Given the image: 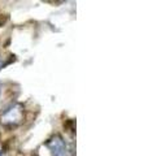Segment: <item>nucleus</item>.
I'll list each match as a JSON object with an SVG mask.
<instances>
[{"label": "nucleus", "instance_id": "2", "mask_svg": "<svg viewBox=\"0 0 148 156\" xmlns=\"http://www.w3.org/2000/svg\"><path fill=\"white\" fill-rule=\"evenodd\" d=\"M47 147L51 150L52 156H68V148L60 135H55L47 142Z\"/></svg>", "mask_w": 148, "mask_h": 156}, {"label": "nucleus", "instance_id": "1", "mask_svg": "<svg viewBox=\"0 0 148 156\" xmlns=\"http://www.w3.org/2000/svg\"><path fill=\"white\" fill-rule=\"evenodd\" d=\"M22 105L13 104L4 111L2 116V122L4 125H18L22 120Z\"/></svg>", "mask_w": 148, "mask_h": 156}, {"label": "nucleus", "instance_id": "5", "mask_svg": "<svg viewBox=\"0 0 148 156\" xmlns=\"http://www.w3.org/2000/svg\"><path fill=\"white\" fill-rule=\"evenodd\" d=\"M0 89H2V86H0Z\"/></svg>", "mask_w": 148, "mask_h": 156}, {"label": "nucleus", "instance_id": "3", "mask_svg": "<svg viewBox=\"0 0 148 156\" xmlns=\"http://www.w3.org/2000/svg\"><path fill=\"white\" fill-rule=\"evenodd\" d=\"M3 68V61H2V58H0V69Z\"/></svg>", "mask_w": 148, "mask_h": 156}, {"label": "nucleus", "instance_id": "4", "mask_svg": "<svg viewBox=\"0 0 148 156\" xmlns=\"http://www.w3.org/2000/svg\"><path fill=\"white\" fill-rule=\"evenodd\" d=\"M0 156H3V152H2V151H0Z\"/></svg>", "mask_w": 148, "mask_h": 156}]
</instances>
